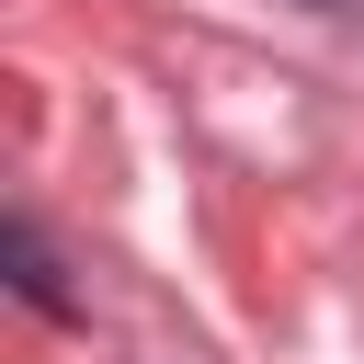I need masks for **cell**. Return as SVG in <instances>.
<instances>
[{"label":"cell","mask_w":364,"mask_h":364,"mask_svg":"<svg viewBox=\"0 0 364 364\" xmlns=\"http://www.w3.org/2000/svg\"><path fill=\"white\" fill-rule=\"evenodd\" d=\"M0 262H11V284H23L46 318H68V273H57V250H46L34 228H11V239H0Z\"/></svg>","instance_id":"cell-1"}]
</instances>
